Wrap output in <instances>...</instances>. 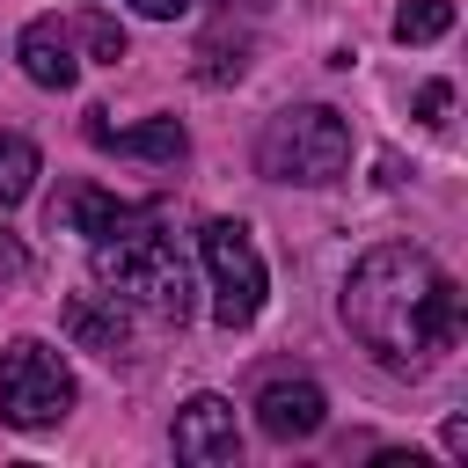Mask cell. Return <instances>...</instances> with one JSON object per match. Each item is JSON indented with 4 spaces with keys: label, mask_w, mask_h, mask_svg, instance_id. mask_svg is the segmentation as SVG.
<instances>
[{
    "label": "cell",
    "mask_w": 468,
    "mask_h": 468,
    "mask_svg": "<svg viewBox=\"0 0 468 468\" xmlns=\"http://www.w3.org/2000/svg\"><path fill=\"white\" fill-rule=\"evenodd\" d=\"M344 322H351V336L388 373H424L461 336V292H453V278L424 249L388 241V249H366L351 263V278H344Z\"/></svg>",
    "instance_id": "obj_1"
},
{
    "label": "cell",
    "mask_w": 468,
    "mask_h": 468,
    "mask_svg": "<svg viewBox=\"0 0 468 468\" xmlns=\"http://www.w3.org/2000/svg\"><path fill=\"white\" fill-rule=\"evenodd\" d=\"M88 263H95V278H102L124 307H146L154 322H190V271H183L176 241L154 234V212H139L132 227L102 234Z\"/></svg>",
    "instance_id": "obj_2"
},
{
    "label": "cell",
    "mask_w": 468,
    "mask_h": 468,
    "mask_svg": "<svg viewBox=\"0 0 468 468\" xmlns=\"http://www.w3.org/2000/svg\"><path fill=\"white\" fill-rule=\"evenodd\" d=\"M256 168L271 183H336L351 168V124L329 102H292L256 132Z\"/></svg>",
    "instance_id": "obj_3"
},
{
    "label": "cell",
    "mask_w": 468,
    "mask_h": 468,
    "mask_svg": "<svg viewBox=\"0 0 468 468\" xmlns=\"http://www.w3.org/2000/svg\"><path fill=\"white\" fill-rule=\"evenodd\" d=\"M73 410V373H66V358L51 351V344H37V336H15L7 351H0V417L15 424V431H44V424H58Z\"/></svg>",
    "instance_id": "obj_4"
},
{
    "label": "cell",
    "mask_w": 468,
    "mask_h": 468,
    "mask_svg": "<svg viewBox=\"0 0 468 468\" xmlns=\"http://www.w3.org/2000/svg\"><path fill=\"white\" fill-rule=\"evenodd\" d=\"M197 256H205V278H212V322H219V329H249V322L263 314V292H271L249 227H241V219H212V227L197 234Z\"/></svg>",
    "instance_id": "obj_5"
},
{
    "label": "cell",
    "mask_w": 468,
    "mask_h": 468,
    "mask_svg": "<svg viewBox=\"0 0 468 468\" xmlns=\"http://www.w3.org/2000/svg\"><path fill=\"white\" fill-rule=\"evenodd\" d=\"M176 461L190 468H234L241 461V424L227 395H190L176 410Z\"/></svg>",
    "instance_id": "obj_6"
},
{
    "label": "cell",
    "mask_w": 468,
    "mask_h": 468,
    "mask_svg": "<svg viewBox=\"0 0 468 468\" xmlns=\"http://www.w3.org/2000/svg\"><path fill=\"white\" fill-rule=\"evenodd\" d=\"M15 58H22V73H29L37 88H73V80H80V58H73V29H66L58 15H37V22L15 37Z\"/></svg>",
    "instance_id": "obj_7"
},
{
    "label": "cell",
    "mask_w": 468,
    "mask_h": 468,
    "mask_svg": "<svg viewBox=\"0 0 468 468\" xmlns=\"http://www.w3.org/2000/svg\"><path fill=\"white\" fill-rule=\"evenodd\" d=\"M322 417H329V395H322L314 380H271V388L256 395V424H263L271 439H314Z\"/></svg>",
    "instance_id": "obj_8"
},
{
    "label": "cell",
    "mask_w": 468,
    "mask_h": 468,
    "mask_svg": "<svg viewBox=\"0 0 468 468\" xmlns=\"http://www.w3.org/2000/svg\"><path fill=\"white\" fill-rule=\"evenodd\" d=\"M58 322H66V336H73L80 351H102V358L132 351V322H124L117 292H73V300L58 307Z\"/></svg>",
    "instance_id": "obj_9"
},
{
    "label": "cell",
    "mask_w": 468,
    "mask_h": 468,
    "mask_svg": "<svg viewBox=\"0 0 468 468\" xmlns=\"http://www.w3.org/2000/svg\"><path fill=\"white\" fill-rule=\"evenodd\" d=\"M139 212H146V205H124V197H110V190H95V183H73V190L51 205V227L102 241V234H117V227H132Z\"/></svg>",
    "instance_id": "obj_10"
},
{
    "label": "cell",
    "mask_w": 468,
    "mask_h": 468,
    "mask_svg": "<svg viewBox=\"0 0 468 468\" xmlns=\"http://www.w3.org/2000/svg\"><path fill=\"white\" fill-rule=\"evenodd\" d=\"M88 139L110 146V154H146V161H183V154H190V132H183L176 117H154V124H139V132H110L102 110H88Z\"/></svg>",
    "instance_id": "obj_11"
},
{
    "label": "cell",
    "mask_w": 468,
    "mask_h": 468,
    "mask_svg": "<svg viewBox=\"0 0 468 468\" xmlns=\"http://www.w3.org/2000/svg\"><path fill=\"white\" fill-rule=\"evenodd\" d=\"M29 190H37V146L7 132V139H0V212H15Z\"/></svg>",
    "instance_id": "obj_12"
},
{
    "label": "cell",
    "mask_w": 468,
    "mask_h": 468,
    "mask_svg": "<svg viewBox=\"0 0 468 468\" xmlns=\"http://www.w3.org/2000/svg\"><path fill=\"white\" fill-rule=\"evenodd\" d=\"M453 29V0H402L395 7V44H431Z\"/></svg>",
    "instance_id": "obj_13"
},
{
    "label": "cell",
    "mask_w": 468,
    "mask_h": 468,
    "mask_svg": "<svg viewBox=\"0 0 468 468\" xmlns=\"http://www.w3.org/2000/svg\"><path fill=\"white\" fill-rule=\"evenodd\" d=\"M80 44H88V58H102V66H117V58H124V29H117L102 7H88V15H80Z\"/></svg>",
    "instance_id": "obj_14"
},
{
    "label": "cell",
    "mask_w": 468,
    "mask_h": 468,
    "mask_svg": "<svg viewBox=\"0 0 468 468\" xmlns=\"http://www.w3.org/2000/svg\"><path fill=\"white\" fill-rule=\"evenodd\" d=\"M446 110H453V88H446V80H431V88L417 95V117H424V124H446Z\"/></svg>",
    "instance_id": "obj_15"
},
{
    "label": "cell",
    "mask_w": 468,
    "mask_h": 468,
    "mask_svg": "<svg viewBox=\"0 0 468 468\" xmlns=\"http://www.w3.org/2000/svg\"><path fill=\"white\" fill-rule=\"evenodd\" d=\"M22 271H29V256H22V241H15V234H0V278L15 285Z\"/></svg>",
    "instance_id": "obj_16"
},
{
    "label": "cell",
    "mask_w": 468,
    "mask_h": 468,
    "mask_svg": "<svg viewBox=\"0 0 468 468\" xmlns=\"http://www.w3.org/2000/svg\"><path fill=\"white\" fill-rule=\"evenodd\" d=\"M124 7H139V15H154V22H176L190 0H124Z\"/></svg>",
    "instance_id": "obj_17"
},
{
    "label": "cell",
    "mask_w": 468,
    "mask_h": 468,
    "mask_svg": "<svg viewBox=\"0 0 468 468\" xmlns=\"http://www.w3.org/2000/svg\"><path fill=\"white\" fill-rule=\"evenodd\" d=\"M219 7H263V0H219Z\"/></svg>",
    "instance_id": "obj_18"
}]
</instances>
